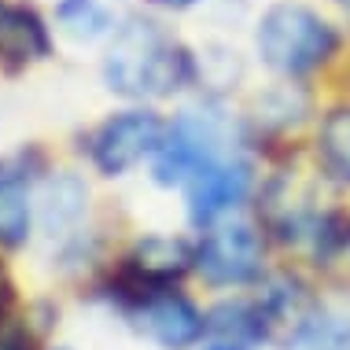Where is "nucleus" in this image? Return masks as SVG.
<instances>
[{"instance_id": "4468645a", "label": "nucleus", "mask_w": 350, "mask_h": 350, "mask_svg": "<svg viewBox=\"0 0 350 350\" xmlns=\"http://www.w3.org/2000/svg\"><path fill=\"white\" fill-rule=\"evenodd\" d=\"M8 299H12V284H8V277H4V269H0V310L8 306Z\"/></svg>"}, {"instance_id": "f3484780", "label": "nucleus", "mask_w": 350, "mask_h": 350, "mask_svg": "<svg viewBox=\"0 0 350 350\" xmlns=\"http://www.w3.org/2000/svg\"><path fill=\"white\" fill-rule=\"evenodd\" d=\"M339 4H343V8H347V12H350V0H339Z\"/></svg>"}, {"instance_id": "9b49d317", "label": "nucleus", "mask_w": 350, "mask_h": 350, "mask_svg": "<svg viewBox=\"0 0 350 350\" xmlns=\"http://www.w3.org/2000/svg\"><path fill=\"white\" fill-rule=\"evenodd\" d=\"M192 262V254L181 240H163V236H151L144 240L133 254V269L151 284H166L170 277H181Z\"/></svg>"}, {"instance_id": "ddd939ff", "label": "nucleus", "mask_w": 350, "mask_h": 350, "mask_svg": "<svg viewBox=\"0 0 350 350\" xmlns=\"http://www.w3.org/2000/svg\"><path fill=\"white\" fill-rule=\"evenodd\" d=\"M55 15H59V23L74 37H96L107 30V12H103L96 0H63Z\"/></svg>"}, {"instance_id": "dca6fc26", "label": "nucleus", "mask_w": 350, "mask_h": 350, "mask_svg": "<svg viewBox=\"0 0 350 350\" xmlns=\"http://www.w3.org/2000/svg\"><path fill=\"white\" fill-rule=\"evenodd\" d=\"M0 350H23V347H18L15 339H0Z\"/></svg>"}, {"instance_id": "9d476101", "label": "nucleus", "mask_w": 350, "mask_h": 350, "mask_svg": "<svg viewBox=\"0 0 350 350\" xmlns=\"http://www.w3.org/2000/svg\"><path fill=\"white\" fill-rule=\"evenodd\" d=\"M295 350H350V299H328L321 310L302 317Z\"/></svg>"}, {"instance_id": "f257e3e1", "label": "nucleus", "mask_w": 350, "mask_h": 350, "mask_svg": "<svg viewBox=\"0 0 350 350\" xmlns=\"http://www.w3.org/2000/svg\"><path fill=\"white\" fill-rule=\"evenodd\" d=\"M192 78V63L181 44L148 18L122 26L107 55V81L126 96H166Z\"/></svg>"}, {"instance_id": "f03ea898", "label": "nucleus", "mask_w": 350, "mask_h": 350, "mask_svg": "<svg viewBox=\"0 0 350 350\" xmlns=\"http://www.w3.org/2000/svg\"><path fill=\"white\" fill-rule=\"evenodd\" d=\"M336 49V33L321 23L314 12L295 4H280L262 18L258 26V52L273 70L280 74H306Z\"/></svg>"}, {"instance_id": "6e6552de", "label": "nucleus", "mask_w": 350, "mask_h": 350, "mask_svg": "<svg viewBox=\"0 0 350 350\" xmlns=\"http://www.w3.org/2000/svg\"><path fill=\"white\" fill-rule=\"evenodd\" d=\"M49 55V30L41 15L26 4L0 0V59L8 63H30Z\"/></svg>"}, {"instance_id": "423d86ee", "label": "nucleus", "mask_w": 350, "mask_h": 350, "mask_svg": "<svg viewBox=\"0 0 350 350\" xmlns=\"http://www.w3.org/2000/svg\"><path fill=\"white\" fill-rule=\"evenodd\" d=\"M251 188V166L247 163H225L217 159L206 170L188 181V203H192L196 221H214L217 214L232 211Z\"/></svg>"}, {"instance_id": "f8f14e48", "label": "nucleus", "mask_w": 350, "mask_h": 350, "mask_svg": "<svg viewBox=\"0 0 350 350\" xmlns=\"http://www.w3.org/2000/svg\"><path fill=\"white\" fill-rule=\"evenodd\" d=\"M321 163L332 177L350 181V111H332L321 126Z\"/></svg>"}, {"instance_id": "a211bd4d", "label": "nucleus", "mask_w": 350, "mask_h": 350, "mask_svg": "<svg viewBox=\"0 0 350 350\" xmlns=\"http://www.w3.org/2000/svg\"><path fill=\"white\" fill-rule=\"evenodd\" d=\"M211 350H229V347H211Z\"/></svg>"}, {"instance_id": "7ed1b4c3", "label": "nucleus", "mask_w": 350, "mask_h": 350, "mask_svg": "<svg viewBox=\"0 0 350 350\" xmlns=\"http://www.w3.org/2000/svg\"><path fill=\"white\" fill-rule=\"evenodd\" d=\"M163 137L166 129L151 111H126V115L107 118L92 133V163L103 174H126L144 155H155Z\"/></svg>"}, {"instance_id": "0eeeda50", "label": "nucleus", "mask_w": 350, "mask_h": 350, "mask_svg": "<svg viewBox=\"0 0 350 350\" xmlns=\"http://www.w3.org/2000/svg\"><path fill=\"white\" fill-rule=\"evenodd\" d=\"M137 325L144 328L155 343H163L170 350L188 347V343H196V339L203 336L200 310H196L188 299L174 295V291H155V295H148L137 310Z\"/></svg>"}, {"instance_id": "20e7f679", "label": "nucleus", "mask_w": 350, "mask_h": 350, "mask_svg": "<svg viewBox=\"0 0 350 350\" xmlns=\"http://www.w3.org/2000/svg\"><path fill=\"white\" fill-rule=\"evenodd\" d=\"M217 163V129L211 118L185 115L170 126L163 144L155 151V177L163 185L192 181L200 170Z\"/></svg>"}, {"instance_id": "1a4fd4ad", "label": "nucleus", "mask_w": 350, "mask_h": 350, "mask_svg": "<svg viewBox=\"0 0 350 350\" xmlns=\"http://www.w3.org/2000/svg\"><path fill=\"white\" fill-rule=\"evenodd\" d=\"M30 232V174L23 159L0 163V243L15 247Z\"/></svg>"}, {"instance_id": "2eb2a0df", "label": "nucleus", "mask_w": 350, "mask_h": 350, "mask_svg": "<svg viewBox=\"0 0 350 350\" xmlns=\"http://www.w3.org/2000/svg\"><path fill=\"white\" fill-rule=\"evenodd\" d=\"M155 4H166V8H188V4H196V0H155Z\"/></svg>"}, {"instance_id": "39448f33", "label": "nucleus", "mask_w": 350, "mask_h": 350, "mask_svg": "<svg viewBox=\"0 0 350 350\" xmlns=\"http://www.w3.org/2000/svg\"><path fill=\"white\" fill-rule=\"evenodd\" d=\"M262 243L247 225H217L206 232L196 266L211 284H243L258 273Z\"/></svg>"}]
</instances>
